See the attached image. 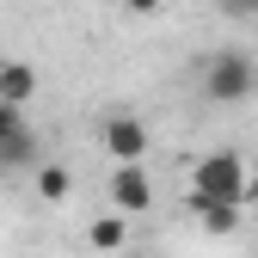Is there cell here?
I'll return each mask as SVG.
<instances>
[{
  "instance_id": "52a82bcc",
  "label": "cell",
  "mask_w": 258,
  "mask_h": 258,
  "mask_svg": "<svg viewBox=\"0 0 258 258\" xmlns=\"http://www.w3.org/2000/svg\"><path fill=\"white\" fill-rule=\"evenodd\" d=\"M31 184H37L43 203H68L74 197V172L61 166V160H37V166H31Z\"/></svg>"
},
{
  "instance_id": "7c38bea8",
  "label": "cell",
  "mask_w": 258,
  "mask_h": 258,
  "mask_svg": "<svg viewBox=\"0 0 258 258\" xmlns=\"http://www.w3.org/2000/svg\"><path fill=\"white\" fill-rule=\"evenodd\" d=\"M246 203H258V166H252V178H246Z\"/></svg>"
},
{
  "instance_id": "7a4b0ae2",
  "label": "cell",
  "mask_w": 258,
  "mask_h": 258,
  "mask_svg": "<svg viewBox=\"0 0 258 258\" xmlns=\"http://www.w3.org/2000/svg\"><path fill=\"white\" fill-rule=\"evenodd\" d=\"M246 178H252V166L234 148H215V154H203L197 166H190V190H197V197H240L246 203Z\"/></svg>"
},
{
  "instance_id": "9c48e42d",
  "label": "cell",
  "mask_w": 258,
  "mask_h": 258,
  "mask_svg": "<svg viewBox=\"0 0 258 258\" xmlns=\"http://www.w3.org/2000/svg\"><path fill=\"white\" fill-rule=\"evenodd\" d=\"M0 166H37V136H31V129H19V136L0 148Z\"/></svg>"
},
{
  "instance_id": "30bf717a",
  "label": "cell",
  "mask_w": 258,
  "mask_h": 258,
  "mask_svg": "<svg viewBox=\"0 0 258 258\" xmlns=\"http://www.w3.org/2000/svg\"><path fill=\"white\" fill-rule=\"evenodd\" d=\"M19 129H25V117H19V105H7V99H0V148H7V142L19 136Z\"/></svg>"
},
{
  "instance_id": "3957f363",
  "label": "cell",
  "mask_w": 258,
  "mask_h": 258,
  "mask_svg": "<svg viewBox=\"0 0 258 258\" xmlns=\"http://www.w3.org/2000/svg\"><path fill=\"white\" fill-rule=\"evenodd\" d=\"M111 209H123V215H148L154 209V178H148V166H142V160H123V166H111Z\"/></svg>"
},
{
  "instance_id": "5b68a950",
  "label": "cell",
  "mask_w": 258,
  "mask_h": 258,
  "mask_svg": "<svg viewBox=\"0 0 258 258\" xmlns=\"http://www.w3.org/2000/svg\"><path fill=\"white\" fill-rule=\"evenodd\" d=\"M190 215H197L203 234H240L246 228V203L240 197H197L190 190Z\"/></svg>"
},
{
  "instance_id": "4fadbf2b",
  "label": "cell",
  "mask_w": 258,
  "mask_h": 258,
  "mask_svg": "<svg viewBox=\"0 0 258 258\" xmlns=\"http://www.w3.org/2000/svg\"><path fill=\"white\" fill-rule=\"evenodd\" d=\"M246 7H252V13H258V0H246Z\"/></svg>"
},
{
  "instance_id": "8fae6325",
  "label": "cell",
  "mask_w": 258,
  "mask_h": 258,
  "mask_svg": "<svg viewBox=\"0 0 258 258\" xmlns=\"http://www.w3.org/2000/svg\"><path fill=\"white\" fill-rule=\"evenodd\" d=\"M123 7L136 13V19H148V13H160V7H166V0H123Z\"/></svg>"
},
{
  "instance_id": "277c9868",
  "label": "cell",
  "mask_w": 258,
  "mask_h": 258,
  "mask_svg": "<svg viewBox=\"0 0 258 258\" xmlns=\"http://www.w3.org/2000/svg\"><path fill=\"white\" fill-rule=\"evenodd\" d=\"M129 221H136V215H123V209H105V215H92L86 228H80V240H86L92 252H99V258H117V252H129V234H136Z\"/></svg>"
},
{
  "instance_id": "6da1fadb",
  "label": "cell",
  "mask_w": 258,
  "mask_h": 258,
  "mask_svg": "<svg viewBox=\"0 0 258 258\" xmlns=\"http://www.w3.org/2000/svg\"><path fill=\"white\" fill-rule=\"evenodd\" d=\"M252 86H258V68H252L246 49L209 55V68H203V99L209 105H240V99H252Z\"/></svg>"
},
{
  "instance_id": "ba28073f",
  "label": "cell",
  "mask_w": 258,
  "mask_h": 258,
  "mask_svg": "<svg viewBox=\"0 0 258 258\" xmlns=\"http://www.w3.org/2000/svg\"><path fill=\"white\" fill-rule=\"evenodd\" d=\"M0 99L7 105H31L37 99V68L31 61H0Z\"/></svg>"
},
{
  "instance_id": "8992f818",
  "label": "cell",
  "mask_w": 258,
  "mask_h": 258,
  "mask_svg": "<svg viewBox=\"0 0 258 258\" xmlns=\"http://www.w3.org/2000/svg\"><path fill=\"white\" fill-rule=\"evenodd\" d=\"M148 148H154V136H148L142 117H111L105 123V154L117 160V166L123 160H148Z\"/></svg>"
}]
</instances>
